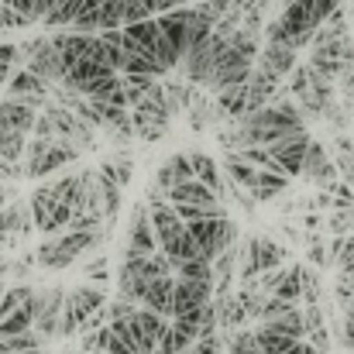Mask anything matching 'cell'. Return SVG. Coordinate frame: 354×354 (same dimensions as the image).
I'll list each match as a JSON object with an SVG mask.
<instances>
[{"mask_svg": "<svg viewBox=\"0 0 354 354\" xmlns=\"http://www.w3.org/2000/svg\"><path fill=\"white\" fill-rule=\"evenodd\" d=\"M169 120H172V107H169V97H165V86H162V83H155V86L131 107V124H134V131H138L141 141H158V138H165Z\"/></svg>", "mask_w": 354, "mask_h": 354, "instance_id": "1", "label": "cell"}, {"mask_svg": "<svg viewBox=\"0 0 354 354\" xmlns=\"http://www.w3.org/2000/svg\"><path fill=\"white\" fill-rule=\"evenodd\" d=\"M107 306V296H104V286H80L66 296L62 303V317H59V337H73L83 330V324L100 310Z\"/></svg>", "mask_w": 354, "mask_h": 354, "instance_id": "2", "label": "cell"}, {"mask_svg": "<svg viewBox=\"0 0 354 354\" xmlns=\"http://www.w3.org/2000/svg\"><path fill=\"white\" fill-rule=\"evenodd\" d=\"M100 241H104V231H90V234H83V231H66L62 237H48V241L38 248V261H41L45 268H66V265H73L83 251L97 248Z\"/></svg>", "mask_w": 354, "mask_h": 354, "instance_id": "3", "label": "cell"}, {"mask_svg": "<svg viewBox=\"0 0 354 354\" xmlns=\"http://www.w3.org/2000/svg\"><path fill=\"white\" fill-rule=\"evenodd\" d=\"M251 69H254V59H251V55H244L234 41L227 38V45L221 48V55H217V66H214L210 80L203 83V90H210V93H221L224 86L244 83V80L251 76Z\"/></svg>", "mask_w": 354, "mask_h": 354, "instance_id": "4", "label": "cell"}, {"mask_svg": "<svg viewBox=\"0 0 354 354\" xmlns=\"http://www.w3.org/2000/svg\"><path fill=\"white\" fill-rule=\"evenodd\" d=\"M73 210H76V207L62 203L52 186H41V189H35V196H31V221H35V227H38L41 234H59V231H66Z\"/></svg>", "mask_w": 354, "mask_h": 354, "instance_id": "5", "label": "cell"}, {"mask_svg": "<svg viewBox=\"0 0 354 354\" xmlns=\"http://www.w3.org/2000/svg\"><path fill=\"white\" fill-rule=\"evenodd\" d=\"M289 258V251L268 237H248L244 241V251H241V282L244 279H254L268 268H279L282 261Z\"/></svg>", "mask_w": 354, "mask_h": 354, "instance_id": "6", "label": "cell"}, {"mask_svg": "<svg viewBox=\"0 0 354 354\" xmlns=\"http://www.w3.org/2000/svg\"><path fill=\"white\" fill-rule=\"evenodd\" d=\"M227 45V38L224 35H217V31H210L200 45H193L189 52H186V59H183V76L189 80V83H196V86H203L207 80H210V73H214V66H217V55H221V48Z\"/></svg>", "mask_w": 354, "mask_h": 354, "instance_id": "7", "label": "cell"}, {"mask_svg": "<svg viewBox=\"0 0 354 354\" xmlns=\"http://www.w3.org/2000/svg\"><path fill=\"white\" fill-rule=\"evenodd\" d=\"M310 141H313V138H310L306 131H292V134H286V138H279V141H272V145H265V148H268V155H272V165L282 169V172L292 179V176H303V158H306Z\"/></svg>", "mask_w": 354, "mask_h": 354, "instance_id": "8", "label": "cell"}, {"mask_svg": "<svg viewBox=\"0 0 354 354\" xmlns=\"http://www.w3.org/2000/svg\"><path fill=\"white\" fill-rule=\"evenodd\" d=\"M73 158H80V148L69 141V138H55L41 155H31V158H24V172L31 176V179H41V176H48V172H55V169H62V165H69Z\"/></svg>", "mask_w": 354, "mask_h": 354, "instance_id": "9", "label": "cell"}, {"mask_svg": "<svg viewBox=\"0 0 354 354\" xmlns=\"http://www.w3.org/2000/svg\"><path fill=\"white\" fill-rule=\"evenodd\" d=\"M7 93L17 97V100H28L31 107L45 111V104L52 100V83H45L38 73H31L28 66H21V73H14L7 80Z\"/></svg>", "mask_w": 354, "mask_h": 354, "instance_id": "10", "label": "cell"}, {"mask_svg": "<svg viewBox=\"0 0 354 354\" xmlns=\"http://www.w3.org/2000/svg\"><path fill=\"white\" fill-rule=\"evenodd\" d=\"M210 296H214V282H200V279L176 275V313H172V317L196 313L203 303H210Z\"/></svg>", "mask_w": 354, "mask_h": 354, "instance_id": "11", "label": "cell"}, {"mask_svg": "<svg viewBox=\"0 0 354 354\" xmlns=\"http://www.w3.org/2000/svg\"><path fill=\"white\" fill-rule=\"evenodd\" d=\"M141 306H148V310H155V313L172 320V313H176V275H155L145 286Z\"/></svg>", "mask_w": 354, "mask_h": 354, "instance_id": "12", "label": "cell"}, {"mask_svg": "<svg viewBox=\"0 0 354 354\" xmlns=\"http://www.w3.org/2000/svg\"><path fill=\"white\" fill-rule=\"evenodd\" d=\"M127 244L151 254L158 251V237H155V224H151V207L148 203H138L134 214H131V224H127Z\"/></svg>", "mask_w": 354, "mask_h": 354, "instance_id": "13", "label": "cell"}, {"mask_svg": "<svg viewBox=\"0 0 354 354\" xmlns=\"http://www.w3.org/2000/svg\"><path fill=\"white\" fill-rule=\"evenodd\" d=\"M254 66H261V69L275 73L279 80H286L296 69V48L292 45H282V41H265L261 52H258V59H254Z\"/></svg>", "mask_w": 354, "mask_h": 354, "instance_id": "14", "label": "cell"}, {"mask_svg": "<svg viewBox=\"0 0 354 354\" xmlns=\"http://www.w3.org/2000/svg\"><path fill=\"white\" fill-rule=\"evenodd\" d=\"M337 162H330V155H327V148L320 145V141H310V148H306V158H303V176L310 179V183H320V186H327V183H334L337 179Z\"/></svg>", "mask_w": 354, "mask_h": 354, "instance_id": "15", "label": "cell"}, {"mask_svg": "<svg viewBox=\"0 0 354 354\" xmlns=\"http://www.w3.org/2000/svg\"><path fill=\"white\" fill-rule=\"evenodd\" d=\"M124 48L127 55L131 52H155V41H158V17H145V21H134V24H124Z\"/></svg>", "mask_w": 354, "mask_h": 354, "instance_id": "16", "label": "cell"}, {"mask_svg": "<svg viewBox=\"0 0 354 354\" xmlns=\"http://www.w3.org/2000/svg\"><path fill=\"white\" fill-rule=\"evenodd\" d=\"M286 189H289V176H286L282 169H275V165H265V169H258L254 186H251L248 193H251L254 203H268V200H275V196L286 193Z\"/></svg>", "mask_w": 354, "mask_h": 354, "instance_id": "17", "label": "cell"}, {"mask_svg": "<svg viewBox=\"0 0 354 354\" xmlns=\"http://www.w3.org/2000/svg\"><path fill=\"white\" fill-rule=\"evenodd\" d=\"M62 303H66V296H62V289H41V310H38V320H35V330L48 341V337H55L59 334V310H62Z\"/></svg>", "mask_w": 354, "mask_h": 354, "instance_id": "18", "label": "cell"}, {"mask_svg": "<svg viewBox=\"0 0 354 354\" xmlns=\"http://www.w3.org/2000/svg\"><path fill=\"white\" fill-rule=\"evenodd\" d=\"M169 200L172 203H203V207H214L217 203V193L207 183H200V179H186V183H176L169 189Z\"/></svg>", "mask_w": 354, "mask_h": 354, "instance_id": "19", "label": "cell"}, {"mask_svg": "<svg viewBox=\"0 0 354 354\" xmlns=\"http://www.w3.org/2000/svg\"><path fill=\"white\" fill-rule=\"evenodd\" d=\"M0 120L28 134V131L35 127V120H38V107H31L28 100H17V97H10V100H3V104H0Z\"/></svg>", "mask_w": 354, "mask_h": 354, "instance_id": "20", "label": "cell"}, {"mask_svg": "<svg viewBox=\"0 0 354 354\" xmlns=\"http://www.w3.org/2000/svg\"><path fill=\"white\" fill-rule=\"evenodd\" d=\"M217 111H221V118H234V120L248 114V80L234 83V86H224L217 93Z\"/></svg>", "mask_w": 354, "mask_h": 354, "instance_id": "21", "label": "cell"}, {"mask_svg": "<svg viewBox=\"0 0 354 354\" xmlns=\"http://www.w3.org/2000/svg\"><path fill=\"white\" fill-rule=\"evenodd\" d=\"M224 169H227V176H231V183L241 186V189H251L254 186V176H258V165H251L241 151H227V158H224Z\"/></svg>", "mask_w": 354, "mask_h": 354, "instance_id": "22", "label": "cell"}, {"mask_svg": "<svg viewBox=\"0 0 354 354\" xmlns=\"http://www.w3.org/2000/svg\"><path fill=\"white\" fill-rule=\"evenodd\" d=\"M217 320H221V327H224V330L241 327V324L248 320V310L241 306L237 292H221V296H217Z\"/></svg>", "mask_w": 354, "mask_h": 354, "instance_id": "23", "label": "cell"}, {"mask_svg": "<svg viewBox=\"0 0 354 354\" xmlns=\"http://www.w3.org/2000/svg\"><path fill=\"white\" fill-rule=\"evenodd\" d=\"M165 97H169L172 114L189 111V104L196 100V83H189L186 76H183V80H169V83H165Z\"/></svg>", "mask_w": 354, "mask_h": 354, "instance_id": "24", "label": "cell"}, {"mask_svg": "<svg viewBox=\"0 0 354 354\" xmlns=\"http://www.w3.org/2000/svg\"><path fill=\"white\" fill-rule=\"evenodd\" d=\"M189 158H193V172H196V179L207 183L217 196H224V183H221V169H217V162H214L210 155H203V151H193Z\"/></svg>", "mask_w": 354, "mask_h": 354, "instance_id": "25", "label": "cell"}, {"mask_svg": "<svg viewBox=\"0 0 354 354\" xmlns=\"http://www.w3.org/2000/svg\"><path fill=\"white\" fill-rule=\"evenodd\" d=\"M83 7H86V0H59V3L41 17V24H45V28H69V24L80 17Z\"/></svg>", "mask_w": 354, "mask_h": 354, "instance_id": "26", "label": "cell"}, {"mask_svg": "<svg viewBox=\"0 0 354 354\" xmlns=\"http://www.w3.org/2000/svg\"><path fill=\"white\" fill-rule=\"evenodd\" d=\"M254 337H258L261 354H282L296 344V337H289V334H282V330H275V327H268V324H261V327L254 330Z\"/></svg>", "mask_w": 354, "mask_h": 354, "instance_id": "27", "label": "cell"}, {"mask_svg": "<svg viewBox=\"0 0 354 354\" xmlns=\"http://www.w3.org/2000/svg\"><path fill=\"white\" fill-rule=\"evenodd\" d=\"M275 296L292 299V303H299V299H303V265H292V268H282V272H279Z\"/></svg>", "mask_w": 354, "mask_h": 354, "instance_id": "28", "label": "cell"}, {"mask_svg": "<svg viewBox=\"0 0 354 354\" xmlns=\"http://www.w3.org/2000/svg\"><path fill=\"white\" fill-rule=\"evenodd\" d=\"M31 224H28V210H24V203H14V207H7V210H0V234L10 237V234H24Z\"/></svg>", "mask_w": 354, "mask_h": 354, "instance_id": "29", "label": "cell"}, {"mask_svg": "<svg viewBox=\"0 0 354 354\" xmlns=\"http://www.w3.org/2000/svg\"><path fill=\"white\" fill-rule=\"evenodd\" d=\"M120 76H124V93H127V104H131V107L158 83L155 76H145V73H120Z\"/></svg>", "mask_w": 354, "mask_h": 354, "instance_id": "30", "label": "cell"}, {"mask_svg": "<svg viewBox=\"0 0 354 354\" xmlns=\"http://www.w3.org/2000/svg\"><path fill=\"white\" fill-rule=\"evenodd\" d=\"M52 189H55V196H59L62 203H69V207H80V200H83V179L73 176V172L59 176V183H55Z\"/></svg>", "mask_w": 354, "mask_h": 354, "instance_id": "31", "label": "cell"}, {"mask_svg": "<svg viewBox=\"0 0 354 354\" xmlns=\"http://www.w3.org/2000/svg\"><path fill=\"white\" fill-rule=\"evenodd\" d=\"M179 275H186V279H200V282H214V261L210 258H186L183 265H179Z\"/></svg>", "mask_w": 354, "mask_h": 354, "instance_id": "32", "label": "cell"}, {"mask_svg": "<svg viewBox=\"0 0 354 354\" xmlns=\"http://www.w3.org/2000/svg\"><path fill=\"white\" fill-rule=\"evenodd\" d=\"M111 327V324H107ZM104 354H141V348L131 341L127 330H111L107 341H104Z\"/></svg>", "mask_w": 354, "mask_h": 354, "instance_id": "33", "label": "cell"}, {"mask_svg": "<svg viewBox=\"0 0 354 354\" xmlns=\"http://www.w3.org/2000/svg\"><path fill=\"white\" fill-rule=\"evenodd\" d=\"M227 348H231V354H261L254 330H241L234 337H227Z\"/></svg>", "mask_w": 354, "mask_h": 354, "instance_id": "34", "label": "cell"}, {"mask_svg": "<svg viewBox=\"0 0 354 354\" xmlns=\"http://www.w3.org/2000/svg\"><path fill=\"white\" fill-rule=\"evenodd\" d=\"M196 10H200V14H207V17L217 24L221 17H227V14L237 10V7L231 3V0H200V3H196Z\"/></svg>", "mask_w": 354, "mask_h": 354, "instance_id": "35", "label": "cell"}, {"mask_svg": "<svg viewBox=\"0 0 354 354\" xmlns=\"http://www.w3.org/2000/svg\"><path fill=\"white\" fill-rule=\"evenodd\" d=\"M330 231H334V234H354V207H337V210H334Z\"/></svg>", "mask_w": 354, "mask_h": 354, "instance_id": "36", "label": "cell"}, {"mask_svg": "<svg viewBox=\"0 0 354 354\" xmlns=\"http://www.w3.org/2000/svg\"><path fill=\"white\" fill-rule=\"evenodd\" d=\"M31 24V17H24L21 10H14V7H7V3H0V31H14V28H28Z\"/></svg>", "mask_w": 354, "mask_h": 354, "instance_id": "37", "label": "cell"}, {"mask_svg": "<svg viewBox=\"0 0 354 354\" xmlns=\"http://www.w3.org/2000/svg\"><path fill=\"white\" fill-rule=\"evenodd\" d=\"M21 62V45H10V41H3L0 45V76L3 80H10V69Z\"/></svg>", "mask_w": 354, "mask_h": 354, "instance_id": "38", "label": "cell"}, {"mask_svg": "<svg viewBox=\"0 0 354 354\" xmlns=\"http://www.w3.org/2000/svg\"><path fill=\"white\" fill-rule=\"evenodd\" d=\"M320 292H324V289H320V275L303 265V299H306V303H320Z\"/></svg>", "mask_w": 354, "mask_h": 354, "instance_id": "39", "label": "cell"}, {"mask_svg": "<svg viewBox=\"0 0 354 354\" xmlns=\"http://www.w3.org/2000/svg\"><path fill=\"white\" fill-rule=\"evenodd\" d=\"M145 17H155L145 0H124V24H134V21H145Z\"/></svg>", "mask_w": 354, "mask_h": 354, "instance_id": "40", "label": "cell"}, {"mask_svg": "<svg viewBox=\"0 0 354 354\" xmlns=\"http://www.w3.org/2000/svg\"><path fill=\"white\" fill-rule=\"evenodd\" d=\"M176 183H179V172H176V165H172V158H169L165 165H158V172H155V186L169 193Z\"/></svg>", "mask_w": 354, "mask_h": 354, "instance_id": "41", "label": "cell"}, {"mask_svg": "<svg viewBox=\"0 0 354 354\" xmlns=\"http://www.w3.org/2000/svg\"><path fill=\"white\" fill-rule=\"evenodd\" d=\"M183 354H221V334H210V337H200L193 341Z\"/></svg>", "mask_w": 354, "mask_h": 354, "instance_id": "42", "label": "cell"}, {"mask_svg": "<svg viewBox=\"0 0 354 354\" xmlns=\"http://www.w3.org/2000/svg\"><path fill=\"white\" fill-rule=\"evenodd\" d=\"M337 268L354 275V234H344V244H341V254H337Z\"/></svg>", "mask_w": 354, "mask_h": 354, "instance_id": "43", "label": "cell"}, {"mask_svg": "<svg viewBox=\"0 0 354 354\" xmlns=\"http://www.w3.org/2000/svg\"><path fill=\"white\" fill-rule=\"evenodd\" d=\"M86 279H90V282H97V286H107L111 272H107V258H104V254H100V258H93V261L86 265Z\"/></svg>", "mask_w": 354, "mask_h": 354, "instance_id": "44", "label": "cell"}, {"mask_svg": "<svg viewBox=\"0 0 354 354\" xmlns=\"http://www.w3.org/2000/svg\"><path fill=\"white\" fill-rule=\"evenodd\" d=\"M114 176H118L120 189L131 183V176H134V162H131L127 155H114Z\"/></svg>", "mask_w": 354, "mask_h": 354, "instance_id": "45", "label": "cell"}, {"mask_svg": "<svg viewBox=\"0 0 354 354\" xmlns=\"http://www.w3.org/2000/svg\"><path fill=\"white\" fill-rule=\"evenodd\" d=\"M310 241V265H330V254H327V244L320 241V237H306Z\"/></svg>", "mask_w": 354, "mask_h": 354, "instance_id": "46", "label": "cell"}, {"mask_svg": "<svg viewBox=\"0 0 354 354\" xmlns=\"http://www.w3.org/2000/svg\"><path fill=\"white\" fill-rule=\"evenodd\" d=\"M31 134H35V138H59V134H55V124H52V118H48L45 111L38 114L35 127H31Z\"/></svg>", "mask_w": 354, "mask_h": 354, "instance_id": "47", "label": "cell"}, {"mask_svg": "<svg viewBox=\"0 0 354 354\" xmlns=\"http://www.w3.org/2000/svg\"><path fill=\"white\" fill-rule=\"evenodd\" d=\"M341 344H344L348 351H354V317H348V313H344V320H341Z\"/></svg>", "mask_w": 354, "mask_h": 354, "instance_id": "48", "label": "cell"}, {"mask_svg": "<svg viewBox=\"0 0 354 354\" xmlns=\"http://www.w3.org/2000/svg\"><path fill=\"white\" fill-rule=\"evenodd\" d=\"M7 7H14V10H21L24 17H31V21H38L35 17V7H38V0H3Z\"/></svg>", "mask_w": 354, "mask_h": 354, "instance_id": "49", "label": "cell"}, {"mask_svg": "<svg viewBox=\"0 0 354 354\" xmlns=\"http://www.w3.org/2000/svg\"><path fill=\"white\" fill-rule=\"evenodd\" d=\"M55 3H59V0H38V7H35V17L41 21V17H45V14H48V10H52Z\"/></svg>", "mask_w": 354, "mask_h": 354, "instance_id": "50", "label": "cell"}, {"mask_svg": "<svg viewBox=\"0 0 354 354\" xmlns=\"http://www.w3.org/2000/svg\"><path fill=\"white\" fill-rule=\"evenodd\" d=\"M306 351H310V341L303 337V341H296V344H292L289 351H282V354H306Z\"/></svg>", "mask_w": 354, "mask_h": 354, "instance_id": "51", "label": "cell"}, {"mask_svg": "<svg viewBox=\"0 0 354 354\" xmlns=\"http://www.w3.org/2000/svg\"><path fill=\"white\" fill-rule=\"evenodd\" d=\"M344 313H348V317H354V299H351V303H344Z\"/></svg>", "mask_w": 354, "mask_h": 354, "instance_id": "52", "label": "cell"}, {"mask_svg": "<svg viewBox=\"0 0 354 354\" xmlns=\"http://www.w3.org/2000/svg\"><path fill=\"white\" fill-rule=\"evenodd\" d=\"M0 203H3V186H0Z\"/></svg>", "mask_w": 354, "mask_h": 354, "instance_id": "53", "label": "cell"}, {"mask_svg": "<svg viewBox=\"0 0 354 354\" xmlns=\"http://www.w3.org/2000/svg\"><path fill=\"white\" fill-rule=\"evenodd\" d=\"M286 3H292V0H282V7H286Z\"/></svg>", "mask_w": 354, "mask_h": 354, "instance_id": "54", "label": "cell"}, {"mask_svg": "<svg viewBox=\"0 0 354 354\" xmlns=\"http://www.w3.org/2000/svg\"><path fill=\"white\" fill-rule=\"evenodd\" d=\"M3 83H7V80H3V76H0V86H3Z\"/></svg>", "mask_w": 354, "mask_h": 354, "instance_id": "55", "label": "cell"}]
</instances>
